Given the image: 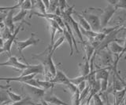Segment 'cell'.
<instances>
[{
    "label": "cell",
    "instance_id": "obj_41",
    "mask_svg": "<svg viewBox=\"0 0 126 105\" xmlns=\"http://www.w3.org/2000/svg\"><path fill=\"white\" fill-rule=\"evenodd\" d=\"M40 104H41V105H50V104H49L48 103H47L44 100H42L40 101Z\"/></svg>",
    "mask_w": 126,
    "mask_h": 105
},
{
    "label": "cell",
    "instance_id": "obj_39",
    "mask_svg": "<svg viewBox=\"0 0 126 105\" xmlns=\"http://www.w3.org/2000/svg\"><path fill=\"white\" fill-rule=\"evenodd\" d=\"M11 87V85H1L0 84V89H8V88H10Z\"/></svg>",
    "mask_w": 126,
    "mask_h": 105
},
{
    "label": "cell",
    "instance_id": "obj_13",
    "mask_svg": "<svg viewBox=\"0 0 126 105\" xmlns=\"http://www.w3.org/2000/svg\"><path fill=\"white\" fill-rule=\"evenodd\" d=\"M84 62L81 64H79V68H80V75L88 76L90 73V61L87 60L86 57H84Z\"/></svg>",
    "mask_w": 126,
    "mask_h": 105
},
{
    "label": "cell",
    "instance_id": "obj_7",
    "mask_svg": "<svg viewBox=\"0 0 126 105\" xmlns=\"http://www.w3.org/2000/svg\"><path fill=\"white\" fill-rule=\"evenodd\" d=\"M28 24V25H31L30 24V23H29V22H26V21H23V22H21V24H19V26L17 28V29L15 30V32H14V34L12 35V36L9 38L8 40H6V41H5V42H4V46H3V49H4V52H6V53H7V54L9 55L10 57L11 56V49H12V45H13V43L15 42V38H16V37H17V34L19 33V32H20V30L21 29V28H22V26H23V24Z\"/></svg>",
    "mask_w": 126,
    "mask_h": 105
},
{
    "label": "cell",
    "instance_id": "obj_43",
    "mask_svg": "<svg viewBox=\"0 0 126 105\" xmlns=\"http://www.w3.org/2000/svg\"><path fill=\"white\" fill-rule=\"evenodd\" d=\"M2 53H4V49L2 48H0V54Z\"/></svg>",
    "mask_w": 126,
    "mask_h": 105
},
{
    "label": "cell",
    "instance_id": "obj_19",
    "mask_svg": "<svg viewBox=\"0 0 126 105\" xmlns=\"http://www.w3.org/2000/svg\"><path fill=\"white\" fill-rule=\"evenodd\" d=\"M6 92L7 93L8 96H9L10 100L12 101V102H19V101L23 100L21 95L17 94V93L12 92V91L9 90V89H6Z\"/></svg>",
    "mask_w": 126,
    "mask_h": 105
},
{
    "label": "cell",
    "instance_id": "obj_18",
    "mask_svg": "<svg viewBox=\"0 0 126 105\" xmlns=\"http://www.w3.org/2000/svg\"><path fill=\"white\" fill-rule=\"evenodd\" d=\"M32 6H33V9H35L39 11V13L41 14H47V10H46V7L44 6V3H43V1H32Z\"/></svg>",
    "mask_w": 126,
    "mask_h": 105
},
{
    "label": "cell",
    "instance_id": "obj_3",
    "mask_svg": "<svg viewBox=\"0 0 126 105\" xmlns=\"http://www.w3.org/2000/svg\"><path fill=\"white\" fill-rule=\"evenodd\" d=\"M96 54H98L100 60V64L102 66V68H112L113 63H114V59L113 54L110 52L109 48H106L101 50V51L95 52Z\"/></svg>",
    "mask_w": 126,
    "mask_h": 105
},
{
    "label": "cell",
    "instance_id": "obj_38",
    "mask_svg": "<svg viewBox=\"0 0 126 105\" xmlns=\"http://www.w3.org/2000/svg\"><path fill=\"white\" fill-rule=\"evenodd\" d=\"M43 3H44V6L46 7V10H47V12L49 10V7H50V1H49V0H44V1H43Z\"/></svg>",
    "mask_w": 126,
    "mask_h": 105
},
{
    "label": "cell",
    "instance_id": "obj_12",
    "mask_svg": "<svg viewBox=\"0 0 126 105\" xmlns=\"http://www.w3.org/2000/svg\"><path fill=\"white\" fill-rule=\"evenodd\" d=\"M14 13V10H10L7 13L6 17L5 18V21H4V24L6 28L10 29V31L14 34L15 32L14 30V17L13 14Z\"/></svg>",
    "mask_w": 126,
    "mask_h": 105
},
{
    "label": "cell",
    "instance_id": "obj_40",
    "mask_svg": "<svg viewBox=\"0 0 126 105\" xmlns=\"http://www.w3.org/2000/svg\"><path fill=\"white\" fill-rule=\"evenodd\" d=\"M4 40L2 39V38L0 36V48H3V46H4Z\"/></svg>",
    "mask_w": 126,
    "mask_h": 105
},
{
    "label": "cell",
    "instance_id": "obj_1",
    "mask_svg": "<svg viewBox=\"0 0 126 105\" xmlns=\"http://www.w3.org/2000/svg\"><path fill=\"white\" fill-rule=\"evenodd\" d=\"M35 33H32V35L28 38V39L25 40V41H18V40H15L14 43L17 46V49L18 50V52L20 53V55L22 57V59L26 62V59L25 56H24L23 54V51L24 49H25L26 48L29 47L31 46H35L36 45L37 43L39 42V38H35Z\"/></svg>",
    "mask_w": 126,
    "mask_h": 105
},
{
    "label": "cell",
    "instance_id": "obj_24",
    "mask_svg": "<svg viewBox=\"0 0 126 105\" xmlns=\"http://www.w3.org/2000/svg\"><path fill=\"white\" fill-rule=\"evenodd\" d=\"M80 28L81 33H82L83 35H84L85 36L88 37L90 42H92L94 39V38L98 35V32H93V31H86V30H84L81 28Z\"/></svg>",
    "mask_w": 126,
    "mask_h": 105
},
{
    "label": "cell",
    "instance_id": "obj_33",
    "mask_svg": "<svg viewBox=\"0 0 126 105\" xmlns=\"http://www.w3.org/2000/svg\"><path fill=\"white\" fill-rule=\"evenodd\" d=\"M92 98H93L94 105H104L103 100L101 99V96L99 94H95Z\"/></svg>",
    "mask_w": 126,
    "mask_h": 105
},
{
    "label": "cell",
    "instance_id": "obj_2",
    "mask_svg": "<svg viewBox=\"0 0 126 105\" xmlns=\"http://www.w3.org/2000/svg\"><path fill=\"white\" fill-rule=\"evenodd\" d=\"M82 16L84 17L86 21L88 22L89 25L91 26L92 31L94 32L99 33L102 31V24H101V20L100 17H98V15L93 14V13H89L87 11H84L82 12Z\"/></svg>",
    "mask_w": 126,
    "mask_h": 105
},
{
    "label": "cell",
    "instance_id": "obj_37",
    "mask_svg": "<svg viewBox=\"0 0 126 105\" xmlns=\"http://www.w3.org/2000/svg\"><path fill=\"white\" fill-rule=\"evenodd\" d=\"M108 2L109 5H111V6H116V5L117 4L118 2V0H107L106 1Z\"/></svg>",
    "mask_w": 126,
    "mask_h": 105
},
{
    "label": "cell",
    "instance_id": "obj_32",
    "mask_svg": "<svg viewBox=\"0 0 126 105\" xmlns=\"http://www.w3.org/2000/svg\"><path fill=\"white\" fill-rule=\"evenodd\" d=\"M101 82V92L104 93L108 90L109 88V79H102L100 81Z\"/></svg>",
    "mask_w": 126,
    "mask_h": 105
},
{
    "label": "cell",
    "instance_id": "obj_10",
    "mask_svg": "<svg viewBox=\"0 0 126 105\" xmlns=\"http://www.w3.org/2000/svg\"><path fill=\"white\" fill-rule=\"evenodd\" d=\"M43 100L50 105H69L67 103L62 100L58 96H57L55 94H54L53 93L46 94Z\"/></svg>",
    "mask_w": 126,
    "mask_h": 105
},
{
    "label": "cell",
    "instance_id": "obj_4",
    "mask_svg": "<svg viewBox=\"0 0 126 105\" xmlns=\"http://www.w3.org/2000/svg\"><path fill=\"white\" fill-rule=\"evenodd\" d=\"M28 65H29V64H23L21 62H20L18 58L14 56H10L8 60L0 63V67H11L17 70V71H21L28 68Z\"/></svg>",
    "mask_w": 126,
    "mask_h": 105
},
{
    "label": "cell",
    "instance_id": "obj_8",
    "mask_svg": "<svg viewBox=\"0 0 126 105\" xmlns=\"http://www.w3.org/2000/svg\"><path fill=\"white\" fill-rule=\"evenodd\" d=\"M45 71V68L42 64L35 65H28V68L23 70L20 76H28L32 75H37V74H43Z\"/></svg>",
    "mask_w": 126,
    "mask_h": 105
},
{
    "label": "cell",
    "instance_id": "obj_28",
    "mask_svg": "<svg viewBox=\"0 0 126 105\" xmlns=\"http://www.w3.org/2000/svg\"><path fill=\"white\" fill-rule=\"evenodd\" d=\"M21 10H26V11H29L30 10H32L33 9V6H32V1H29V0H25V1H24L21 3Z\"/></svg>",
    "mask_w": 126,
    "mask_h": 105
},
{
    "label": "cell",
    "instance_id": "obj_35",
    "mask_svg": "<svg viewBox=\"0 0 126 105\" xmlns=\"http://www.w3.org/2000/svg\"><path fill=\"white\" fill-rule=\"evenodd\" d=\"M115 7L117 8V10H126V0H118V2Z\"/></svg>",
    "mask_w": 126,
    "mask_h": 105
},
{
    "label": "cell",
    "instance_id": "obj_6",
    "mask_svg": "<svg viewBox=\"0 0 126 105\" xmlns=\"http://www.w3.org/2000/svg\"><path fill=\"white\" fill-rule=\"evenodd\" d=\"M24 88L26 89L27 93L29 94V96L31 98H33L35 100H39L41 101L42 100H43L46 95V91L40 88L32 86V85H29L26 84H24Z\"/></svg>",
    "mask_w": 126,
    "mask_h": 105
},
{
    "label": "cell",
    "instance_id": "obj_26",
    "mask_svg": "<svg viewBox=\"0 0 126 105\" xmlns=\"http://www.w3.org/2000/svg\"><path fill=\"white\" fill-rule=\"evenodd\" d=\"M88 79V76H83V75H80L78 77H76V78H73V79H70V82L73 83V85H80L81 82L84 81H87Z\"/></svg>",
    "mask_w": 126,
    "mask_h": 105
},
{
    "label": "cell",
    "instance_id": "obj_15",
    "mask_svg": "<svg viewBox=\"0 0 126 105\" xmlns=\"http://www.w3.org/2000/svg\"><path fill=\"white\" fill-rule=\"evenodd\" d=\"M74 13L77 15V17L78 19V24H79V26H80V28L86 31H92V28H91V26L89 25L88 22L86 21V19L83 17L81 14L78 13L77 12H74Z\"/></svg>",
    "mask_w": 126,
    "mask_h": 105
},
{
    "label": "cell",
    "instance_id": "obj_29",
    "mask_svg": "<svg viewBox=\"0 0 126 105\" xmlns=\"http://www.w3.org/2000/svg\"><path fill=\"white\" fill-rule=\"evenodd\" d=\"M58 8V1H57V0H55V1H50V7L48 11H47V13L54 14L55 11H56Z\"/></svg>",
    "mask_w": 126,
    "mask_h": 105
},
{
    "label": "cell",
    "instance_id": "obj_34",
    "mask_svg": "<svg viewBox=\"0 0 126 105\" xmlns=\"http://www.w3.org/2000/svg\"><path fill=\"white\" fill-rule=\"evenodd\" d=\"M58 7H59V9L61 10L62 13L64 12V11L66 10V7H67V1H65V0H59L58 1Z\"/></svg>",
    "mask_w": 126,
    "mask_h": 105
},
{
    "label": "cell",
    "instance_id": "obj_45",
    "mask_svg": "<svg viewBox=\"0 0 126 105\" xmlns=\"http://www.w3.org/2000/svg\"><path fill=\"white\" fill-rule=\"evenodd\" d=\"M125 22H126V21H125Z\"/></svg>",
    "mask_w": 126,
    "mask_h": 105
},
{
    "label": "cell",
    "instance_id": "obj_36",
    "mask_svg": "<svg viewBox=\"0 0 126 105\" xmlns=\"http://www.w3.org/2000/svg\"><path fill=\"white\" fill-rule=\"evenodd\" d=\"M88 84H87V81H84V82H81L80 85H77V89L79 90V92L81 93L82 91H84V89L88 86Z\"/></svg>",
    "mask_w": 126,
    "mask_h": 105
},
{
    "label": "cell",
    "instance_id": "obj_14",
    "mask_svg": "<svg viewBox=\"0 0 126 105\" xmlns=\"http://www.w3.org/2000/svg\"><path fill=\"white\" fill-rule=\"evenodd\" d=\"M112 93L114 96V105H120L126 96V88L120 91H113Z\"/></svg>",
    "mask_w": 126,
    "mask_h": 105
},
{
    "label": "cell",
    "instance_id": "obj_42",
    "mask_svg": "<svg viewBox=\"0 0 126 105\" xmlns=\"http://www.w3.org/2000/svg\"><path fill=\"white\" fill-rule=\"evenodd\" d=\"M120 105H126V96H125V98L124 99V100L120 104Z\"/></svg>",
    "mask_w": 126,
    "mask_h": 105
},
{
    "label": "cell",
    "instance_id": "obj_11",
    "mask_svg": "<svg viewBox=\"0 0 126 105\" xmlns=\"http://www.w3.org/2000/svg\"><path fill=\"white\" fill-rule=\"evenodd\" d=\"M112 71V68H101L95 70V79L101 81L102 79H109L110 71Z\"/></svg>",
    "mask_w": 126,
    "mask_h": 105
},
{
    "label": "cell",
    "instance_id": "obj_9",
    "mask_svg": "<svg viewBox=\"0 0 126 105\" xmlns=\"http://www.w3.org/2000/svg\"><path fill=\"white\" fill-rule=\"evenodd\" d=\"M50 82L54 84H62L64 85H67L70 83V79H69L63 71H57L56 75Z\"/></svg>",
    "mask_w": 126,
    "mask_h": 105
},
{
    "label": "cell",
    "instance_id": "obj_25",
    "mask_svg": "<svg viewBox=\"0 0 126 105\" xmlns=\"http://www.w3.org/2000/svg\"><path fill=\"white\" fill-rule=\"evenodd\" d=\"M22 2H23V0H21V1H19L17 4L13 6H7V7L1 6V7H0V13H8L10 10H14L17 9V8H19V7H21Z\"/></svg>",
    "mask_w": 126,
    "mask_h": 105
},
{
    "label": "cell",
    "instance_id": "obj_5",
    "mask_svg": "<svg viewBox=\"0 0 126 105\" xmlns=\"http://www.w3.org/2000/svg\"><path fill=\"white\" fill-rule=\"evenodd\" d=\"M116 11H117V8L115 6L109 5V4L102 11L100 20H101V24H102V28H106V26L109 24L110 21L111 20V18L113 17L114 13H116Z\"/></svg>",
    "mask_w": 126,
    "mask_h": 105
},
{
    "label": "cell",
    "instance_id": "obj_21",
    "mask_svg": "<svg viewBox=\"0 0 126 105\" xmlns=\"http://www.w3.org/2000/svg\"><path fill=\"white\" fill-rule=\"evenodd\" d=\"M6 105H35V104L30 96H27L19 102H12L11 104Z\"/></svg>",
    "mask_w": 126,
    "mask_h": 105
},
{
    "label": "cell",
    "instance_id": "obj_30",
    "mask_svg": "<svg viewBox=\"0 0 126 105\" xmlns=\"http://www.w3.org/2000/svg\"><path fill=\"white\" fill-rule=\"evenodd\" d=\"M65 37L64 36H61L60 38H58V39L54 42V43L52 46V50H51V52H52V53H54L55 52V50H56L59 46H60L63 42H65Z\"/></svg>",
    "mask_w": 126,
    "mask_h": 105
},
{
    "label": "cell",
    "instance_id": "obj_20",
    "mask_svg": "<svg viewBox=\"0 0 126 105\" xmlns=\"http://www.w3.org/2000/svg\"><path fill=\"white\" fill-rule=\"evenodd\" d=\"M11 103L12 101L8 96L6 89L5 90H0V104H2V105H6Z\"/></svg>",
    "mask_w": 126,
    "mask_h": 105
},
{
    "label": "cell",
    "instance_id": "obj_16",
    "mask_svg": "<svg viewBox=\"0 0 126 105\" xmlns=\"http://www.w3.org/2000/svg\"><path fill=\"white\" fill-rule=\"evenodd\" d=\"M108 48L113 54H114L115 56H119L120 57V55L123 50V46H121L118 42H114L110 44Z\"/></svg>",
    "mask_w": 126,
    "mask_h": 105
},
{
    "label": "cell",
    "instance_id": "obj_44",
    "mask_svg": "<svg viewBox=\"0 0 126 105\" xmlns=\"http://www.w3.org/2000/svg\"><path fill=\"white\" fill-rule=\"evenodd\" d=\"M37 105H41V104H38Z\"/></svg>",
    "mask_w": 126,
    "mask_h": 105
},
{
    "label": "cell",
    "instance_id": "obj_31",
    "mask_svg": "<svg viewBox=\"0 0 126 105\" xmlns=\"http://www.w3.org/2000/svg\"><path fill=\"white\" fill-rule=\"evenodd\" d=\"M90 90H91V86L89 85H88V86H87L84 89V91H82L80 94V102H82L83 100L86 99V97L88 96V95L90 93Z\"/></svg>",
    "mask_w": 126,
    "mask_h": 105
},
{
    "label": "cell",
    "instance_id": "obj_22",
    "mask_svg": "<svg viewBox=\"0 0 126 105\" xmlns=\"http://www.w3.org/2000/svg\"><path fill=\"white\" fill-rule=\"evenodd\" d=\"M38 84H39V88L44 89V90H47V89L53 88L54 86V85H55V84L52 83L50 81H47V80L42 81V80H39V79H38Z\"/></svg>",
    "mask_w": 126,
    "mask_h": 105
},
{
    "label": "cell",
    "instance_id": "obj_17",
    "mask_svg": "<svg viewBox=\"0 0 126 105\" xmlns=\"http://www.w3.org/2000/svg\"><path fill=\"white\" fill-rule=\"evenodd\" d=\"M84 50H85V53H86V58L88 60H91V59L92 58L94 52H95V49L93 47V46L90 44L89 42H84Z\"/></svg>",
    "mask_w": 126,
    "mask_h": 105
},
{
    "label": "cell",
    "instance_id": "obj_23",
    "mask_svg": "<svg viewBox=\"0 0 126 105\" xmlns=\"http://www.w3.org/2000/svg\"><path fill=\"white\" fill-rule=\"evenodd\" d=\"M28 14V11L26 10H21V11L17 13L16 14L15 16L14 17V22L17 23V22H23L25 21V17H26V15Z\"/></svg>",
    "mask_w": 126,
    "mask_h": 105
},
{
    "label": "cell",
    "instance_id": "obj_27",
    "mask_svg": "<svg viewBox=\"0 0 126 105\" xmlns=\"http://www.w3.org/2000/svg\"><path fill=\"white\" fill-rule=\"evenodd\" d=\"M12 35H13V33H12L10 29L6 28V27L5 26L3 28H2V32H1V36L3 40H8L9 38L12 36Z\"/></svg>",
    "mask_w": 126,
    "mask_h": 105
}]
</instances>
